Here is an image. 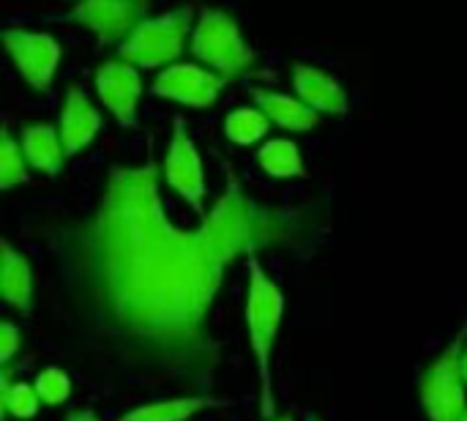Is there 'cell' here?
<instances>
[{
	"label": "cell",
	"instance_id": "cell-17",
	"mask_svg": "<svg viewBox=\"0 0 467 421\" xmlns=\"http://www.w3.org/2000/svg\"><path fill=\"white\" fill-rule=\"evenodd\" d=\"M257 162L274 178H298V175H304L301 153H298L296 142H290V140H271V142H265L260 148V153H257Z\"/></svg>",
	"mask_w": 467,
	"mask_h": 421
},
{
	"label": "cell",
	"instance_id": "cell-16",
	"mask_svg": "<svg viewBox=\"0 0 467 421\" xmlns=\"http://www.w3.org/2000/svg\"><path fill=\"white\" fill-rule=\"evenodd\" d=\"M213 405H222V403L213 397H178V400H164V403H150V405L134 408V411L123 414L120 421H189L192 416H197Z\"/></svg>",
	"mask_w": 467,
	"mask_h": 421
},
{
	"label": "cell",
	"instance_id": "cell-24",
	"mask_svg": "<svg viewBox=\"0 0 467 421\" xmlns=\"http://www.w3.org/2000/svg\"><path fill=\"white\" fill-rule=\"evenodd\" d=\"M462 378H465V384H467V345H465V351H462Z\"/></svg>",
	"mask_w": 467,
	"mask_h": 421
},
{
	"label": "cell",
	"instance_id": "cell-1",
	"mask_svg": "<svg viewBox=\"0 0 467 421\" xmlns=\"http://www.w3.org/2000/svg\"><path fill=\"white\" fill-rule=\"evenodd\" d=\"M301 214L254 203L235 175L202 225L175 227L156 162L112 167L99 208L63 236V271L85 318L167 373L205 378L216 351L208 315L238 255L279 247Z\"/></svg>",
	"mask_w": 467,
	"mask_h": 421
},
{
	"label": "cell",
	"instance_id": "cell-2",
	"mask_svg": "<svg viewBox=\"0 0 467 421\" xmlns=\"http://www.w3.org/2000/svg\"><path fill=\"white\" fill-rule=\"evenodd\" d=\"M285 315V296L271 282L257 260H249V301H246V323L252 337V351L263 378V400L260 414L265 419L274 416V392H271V353L274 340L279 334V323Z\"/></svg>",
	"mask_w": 467,
	"mask_h": 421
},
{
	"label": "cell",
	"instance_id": "cell-14",
	"mask_svg": "<svg viewBox=\"0 0 467 421\" xmlns=\"http://www.w3.org/2000/svg\"><path fill=\"white\" fill-rule=\"evenodd\" d=\"M0 290L5 304L16 312H30L33 304V274L25 260L8 241H0Z\"/></svg>",
	"mask_w": 467,
	"mask_h": 421
},
{
	"label": "cell",
	"instance_id": "cell-19",
	"mask_svg": "<svg viewBox=\"0 0 467 421\" xmlns=\"http://www.w3.org/2000/svg\"><path fill=\"white\" fill-rule=\"evenodd\" d=\"M0 400H3V408L14 419H33L38 414V403H41V397L36 395V389H30L25 384H11V370L3 373Z\"/></svg>",
	"mask_w": 467,
	"mask_h": 421
},
{
	"label": "cell",
	"instance_id": "cell-4",
	"mask_svg": "<svg viewBox=\"0 0 467 421\" xmlns=\"http://www.w3.org/2000/svg\"><path fill=\"white\" fill-rule=\"evenodd\" d=\"M465 337L467 323L454 337V342L421 375V403L430 421H462L467 414L465 378H462Z\"/></svg>",
	"mask_w": 467,
	"mask_h": 421
},
{
	"label": "cell",
	"instance_id": "cell-18",
	"mask_svg": "<svg viewBox=\"0 0 467 421\" xmlns=\"http://www.w3.org/2000/svg\"><path fill=\"white\" fill-rule=\"evenodd\" d=\"M268 115L260 110H235L224 121V134L235 145H252L268 134Z\"/></svg>",
	"mask_w": 467,
	"mask_h": 421
},
{
	"label": "cell",
	"instance_id": "cell-3",
	"mask_svg": "<svg viewBox=\"0 0 467 421\" xmlns=\"http://www.w3.org/2000/svg\"><path fill=\"white\" fill-rule=\"evenodd\" d=\"M192 19H194L192 5H181L161 16L145 19L120 44V60L140 68H156L172 63L183 52V41L192 30Z\"/></svg>",
	"mask_w": 467,
	"mask_h": 421
},
{
	"label": "cell",
	"instance_id": "cell-8",
	"mask_svg": "<svg viewBox=\"0 0 467 421\" xmlns=\"http://www.w3.org/2000/svg\"><path fill=\"white\" fill-rule=\"evenodd\" d=\"M164 178L186 203H192L197 211L202 208V197H205L202 159L197 153L194 140L186 132L183 118H175V126H172V142L164 159Z\"/></svg>",
	"mask_w": 467,
	"mask_h": 421
},
{
	"label": "cell",
	"instance_id": "cell-9",
	"mask_svg": "<svg viewBox=\"0 0 467 421\" xmlns=\"http://www.w3.org/2000/svg\"><path fill=\"white\" fill-rule=\"evenodd\" d=\"M224 85H227L224 77H216V74H211L200 66H192V63H175L159 74L153 93L161 99L186 104V107L205 110L219 99Z\"/></svg>",
	"mask_w": 467,
	"mask_h": 421
},
{
	"label": "cell",
	"instance_id": "cell-20",
	"mask_svg": "<svg viewBox=\"0 0 467 421\" xmlns=\"http://www.w3.org/2000/svg\"><path fill=\"white\" fill-rule=\"evenodd\" d=\"M16 184H27V170H25L19 145L14 142L8 129H3V134H0V186L11 189Z\"/></svg>",
	"mask_w": 467,
	"mask_h": 421
},
{
	"label": "cell",
	"instance_id": "cell-23",
	"mask_svg": "<svg viewBox=\"0 0 467 421\" xmlns=\"http://www.w3.org/2000/svg\"><path fill=\"white\" fill-rule=\"evenodd\" d=\"M66 421H99V416L93 411H74Z\"/></svg>",
	"mask_w": 467,
	"mask_h": 421
},
{
	"label": "cell",
	"instance_id": "cell-5",
	"mask_svg": "<svg viewBox=\"0 0 467 421\" xmlns=\"http://www.w3.org/2000/svg\"><path fill=\"white\" fill-rule=\"evenodd\" d=\"M192 52L211 68L222 71L224 77H238L249 71V66L254 63V52L244 41L235 19L219 8H205L200 14L192 38Z\"/></svg>",
	"mask_w": 467,
	"mask_h": 421
},
{
	"label": "cell",
	"instance_id": "cell-22",
	"mask_svg": "<svg viewBox=\"0 0 467 421\" xmlns=\"http://www.w3.org/2000/svg\"><path fill=\"white\" fill-rule=\"evenodd\" d=\"M19 345H22V337H19L16 326L14 323H3L0 326V362L8 364L11 356L19 351Z\"/></svg>",
	"mask_w": 467,
	"mask_h": 421
},
{
	"label": "cell",
	"instance_id": "cell-12",
	"mask_svg": "<svg viewBox=\"0 0 467 421\" xmlns=\"http://www.w3.org/2000/svg\"><path fill=\"white\" fill-rule=\"evenodd\" d=\"M293 85L298 99L312 107L315 112H328V115H345L348 112V93L345 88L326 71L298 63L293 68Z\"/></svg>",
	"mask_w": 467,
	"mask_h": 421
},
{
	"label": "cell",
	"instance_id": "cell-7",
	"mask_svg": "<svg viewBox=\"0 0 467 421\" xmlns=\"http://www.w3.org/2000/svg\"><path fill=\"white\" fill-rule=\"evenodd\" d=\"M3 44L30 88L47 90L52 85V77L60 60V47L49 33H30V30L8 27L3 33Z\"/></svg>",
	"mask_w": 467,
	"mask_h": 421
},
{
	"label": "cell",
	"instance_id": "cell-11",
	"mask_svg": "<svg viewBox=\"0 0 467 421\" xmlns=\"http://www.w3.org/2000/svg\"><path fill=\"white\" fill-rule=\"evenodd\" d=\"M101 129V115L99 110L90 104V99L85 96L82 88L71 85L63 101V112H60V140H63V151L66 156L79 153L85 145L93 142V137Z\"/></svg>",
	"mask_w": 467,
	"mask_h": 421
},
{
	"label": "cell",
	"instance_id": "cell-21",
	"mask_svg": "<svg viewBox=\"0 0 467 421\" xmlns=\"http://www.w3.org/2000/svg\"><path fill=\"white\" fill-rule=\"evenodd\" d=\"M36 395L47 403V405H60L68 400L71 395V381L66 373H60L57 367H47L38 378H36Z\"/></svg>",
	"mask_w": 467,
	"mask_h": 421
},
{
	"label": "cell",
	"instance_id": "cell-25",
	"mask_svg": "<svg viewBox=\"0 0 467 421\" xmlns=\"http://www.w3.org/2000/svg\"><path fill=\"white\" fill-rule=\"evenodd\" d=\"M276 421H293V416H282V419H276Z\"/></svg>",
	"mask_w": 467,
	"mask_h": 421
},
{
	"label": "cell",
	"instance_id": "cell-26",
	"mask_svg": "<svg viewBox=\"0 0 467 421\" xmlns=\"http://www.w3.org/2000/svg\"><path fill=\"white\" fill-rule=\"evenodd\" d=\"M462 421H467V414H465V416H462Z\"/></svg>",
	"mask_w": 467,
	"mask_h": 421
},
{
	"label": "cell",
	"instance_id": "cell-6",
	"mask_svg": "<svg viewBox=\"0 0 467 421\" xmlns=\"http://www.w3.org/2000/svg\"><path fill=\"white\" fill-rule=\"evenodd\" d=\"M150 0H79L71 22L93 30L101 44L126 41L148 16Z\"/></svg>",
	"mask_w": 467,
	"mask_h": 421
},
{
	"label": "cell",
	"instance_id": "cell-10",
	"mask_svg": "<svg viewBox=\"0 0 467 421\" xmlns=\"http://www.w3.org/2000/svg\"><path fill=\"white\" fill-rule=\"evenodd\" d=\"M96 90L115 115L118 123L129 126L137 118V101L142 93L140 74L131 63L126 60H104L96 71Z\"/></svg>",
	"mask_w": 467,
	"mask_h": 421
},
{
	"label": "cell",
	"instance_id": "cell-27",
	"mask_svg": "<svg viewBox=\"0 0 467 421\" xmlns=\"http://www.w3.org/2000/svg\"><path fill=\"white\" fill-rule=\"evenodd\" d=\"M306 421H317V419H306Z\"/></svg>",
	"mask_w": 467,
	"mask_h": 421
},
{
	"label": "cell",
	"instance_id": "cell-15",
	"mask_svg": "<svg viewBox=\"0 0 467 421\" xmlns=\"http://www.w3.org/2000/svg\"><path fill=\"white\" fill-rule=\"evenodd\" d=\"M22 153L27 159L30 167L47 173V175H57L66 159L63 151V140L60 132H55V126L49 123H30L22 132Z\"/></svg>",
	"mask_w": 467,
	"mask_h": 421
},
{
	"label": "cell",
	"instance_id": "cell-13",
	"mask_svg": "<svg viewBox=\"0 0 467 421\" xmlns=\"http://www.w3.org/2000/svg\"><path fill=\"white\" fill-rule=\"evenodd\" d=\"M252 99L260 107V112L268 115V121H274L276 126L287 132H312L320 123V115L312 107H306L301 99L263 90V88H252Z\"/></svg>",
	"mask_w": 467,
	"mask_h": 421
}]
</instances>
